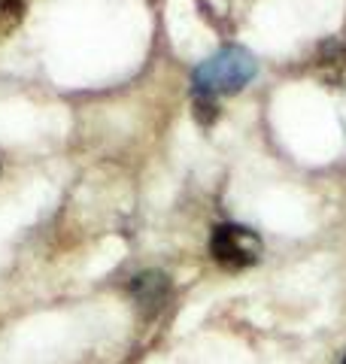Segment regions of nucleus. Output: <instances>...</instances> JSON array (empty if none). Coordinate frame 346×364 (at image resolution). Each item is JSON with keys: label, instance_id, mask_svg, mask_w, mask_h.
Wrapping results in <instances>:
<instances>
[{"label": "nucleus", "instance_id": "1", "mask_svg": "<svg viewBox=\"0 0 346 364\" xmlns=\"http://www.w3.org/2000/svg\"><path fill=\"white\" fill-rule=\"evenodd\" d=\"M252 76H256V58L240 46H228V49H219L213 58H206L194 70V91L210 97L234 95Z\"/></svg>", "mask_w": 346, "mask_h": 364}, {"label": "nucleus", "instance_id": "2", "mask_svg": "<svg viewBox=\"0 0 346 364\" xmlns=\"http://www.w3.org/2000/svg\"><path fill=\"white\" fill-rule=\"evenodd\" d=\"M210 255L225 270H243L261 258V240L243 225H219L210 237Z\"/></svg>", "mask_w": 346, "mask_h": 364}, {"label": "nucleus", "instance_id": "3", "mask_svg": "<svg viewBox=\"0 0 346 364\" xmlns=\"http://www.w3.org/2000/svg\"><path fill=\"white\" fill-rule=\"evenodd\" d=\"M313 76L319 82L346 88V46L343 43H325L313 58Z\"/></svg>", "mask_w": 346, "mask_h": 364}, {"label": "nucleus", "instance_id": "4", "mask_svg": "<svg viewBox=\"0 0 346 364\" xmlns=\"http://www.w3.org/2000/svg\"><path fill=\"white\" fill-rule=\"evenodd\" d=\"M131 291H134L137 304L152 306L155 310V306H161V301H164V294H167V277L164 273H143V277H134Z\"/></svg>", "mask_w": 346, "mask_h": 364}, {"label": "nucleus", "instance_id": "5", "mask_svg": "<svg viewBox=\"0 0 346 364\" xmlns=\"http://www.w3.org/2000/svg\"><path fill=\"white\" fill-rule=\"evenodd\" d=\"M21 16H25V4L21 0H0V37L13 33L21 25Z\"/></svg>", "mask_w": 346, "mask_h": 364}, {"label": "nucleus", "instance_id": "6", "mask_svg": "<svg viewBox=\"0 0 346 364\" xmlns=\"http://www.w3.org/2000/svg\"><path fill=\"white\" fill-rule=\"evenodd\" d=\"M194 107H198V119L204 124L216 119V100L210 95H198V91H194Z\"/></svg>", "mask_w": 346, "mask_h": 364}, {"label": "nucleus", "instance_id": "7", "mask_svg": "<svg viewBox=\"0 0 346 364\" xmlns=\"http://www.w3.org/2000/svg\"><path fill=\"white\" fill-rule=\"evenodd\" d=\"M343 364H346V361H343Z\"/></svg>", "mask_w": 346, "mask_h": 364}]
</instances>
